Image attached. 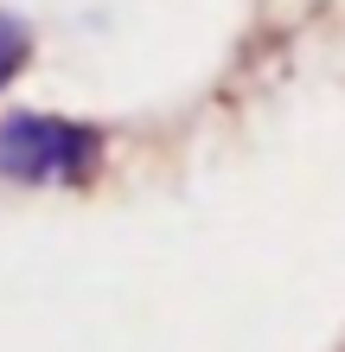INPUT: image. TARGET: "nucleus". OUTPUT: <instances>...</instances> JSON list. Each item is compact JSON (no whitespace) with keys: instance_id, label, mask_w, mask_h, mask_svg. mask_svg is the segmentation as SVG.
I'll return each instance as SVG.
<instances>
[{"instance_id":"f257e3e1","label":"nucleus","mask_w":345,"mask_h":352,"mask_svg":"<svg viewBox=\"0 0 345 352\" xmlns=\"http://www.w3.org/2000/svg\"><path fill=\"white\" fill-rule=\"evenodd\" d=\"M109 167L103 122L58 116V109H7L0 116V186L19 192H84Z\"/></svg>"},{"instance_id":"f03ea898","label":"nucleus","mask_w":345,"mask_h":352,"mask_svg":"<svg viewBox=\"0 0 345 352\" xmlns=\"http://www.w3.org/2000/svg\"><path fill=\"white\" fill-rule=\"evenodd\" d=\"M26 65H32V26L19 13L0 7V96L13 90V77L26 71Z\"/></svg>"}]
</instances>
